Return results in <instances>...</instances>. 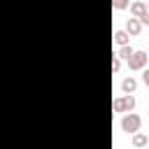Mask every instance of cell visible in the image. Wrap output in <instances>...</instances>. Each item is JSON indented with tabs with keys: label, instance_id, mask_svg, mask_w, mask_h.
<instances>
[{
	"label": "cell",
	"instance_id": "obj_1",
	"mask_svg": "<svg viewBox=\"0 0 149 149\" xmlns=\"http://www.w3.org/2000/svg\"><path fill=\"white\" fill-rule=\"evenodd\" d=\"M133 105H135V98H133V95H126V98H119V100H114V109H116V112L133 109Z\"/></svg>",
	"mask_w": 149,
	"mask_h": 149
},
{
	"label": "cell",
	"instance_id": "obj_2",
	"mask_svg": "<svg viewBox=\"0 0 149 149\" xmlns=\"http://www.w3.org/2000/svg\"><path fill=\"white\" fill-rule=\"evenodd\" d=\"M121 126H123L126 133H135V130L140 128V119H137L135 114H133V116H126V119L121 121Z\"/></svg>",
	"mask_w": 149,
	"mask_h": 149
},
{
	"label": "cell",
	"instance_id": "obj_3",
	"mask_svg": "<svg viewBox=\"0 0 149 149\" xmlns=\"http://www.w3.org/2000/svg\"><path fill=\"white\" fill-rule=\"evenodd\" d=\"M144 61H147V54L135 51V54L128 58V65H130V68H142V65H144Z\"/></svg>",
	"mask_w": 149,
	"mask_h": 149
},
{
	"label": "cell",
	"instance_id": "obj_4",
	"mask_svg": "<svg viewBox=\"0 0 149 149\" xmlns=\"http://www.w3.org/2000/svg\"><path fill=\"white\" fill-rule=\"evenodd\" d=\"M133 12H135V14H137V16H142V19H144V16H147V7H144V5H142V2H137V5H133Z\"/></svg>",
	"mask_w": 149,
	"mask_h": 149
},
{
	"label": "cell",
	"instance_id": "obj_5",
	"mask_svg": "<svg viewBox=\"0 0 149 149\" xmlns=\"http://www.w3.org/2000/svg\"><path fill=\"white\" fill-rule=\"evenodd\" d=\"M121 86H123V91H126V93H128V95H130V93H133V91H135V79H126V81H123V84H121Z\"/></svg>",
	"mask_w": 149,
	"mask_h": 149
},
{
	"label": "cell",
	"instance_id": "obj_6",
	"mask_svg": "<svg viewBox=\"0 0 149 149\" xmlns=\"http://www.w3.org/2000/svg\"><path fill=\"white\" fill-rule=\"evenodd\" d=\"M128 30H130V33H140V23H137L135 19H130V21H128Z\"/></svg>",
	"mask_w": 149,
	"mask_h": 149
},
{
	"label": "cell",
	"instance_id": "obj_7",
	"mask_svg": "<svg viewBox=\"0 0 149 149\" xmlns=\"http://www.w3.org/2000/svg\"><path fill=\"white\" fill-rule=\"evenodd\" d=\"M133 144H135V147H142V144H147V137H144V135H135V137H133Z\"/></svg>",
	"mask_w": 149,
	"mask_h": 149
},
{
	"label": "cell",
	"instance_id": "obj_8",
	"mask_svg": "<svg viewBox=\"0 0 149 149\" xmlns=\"http://www.w3.org/2000/svg\"><path fill=\"white\" fill-rule=\"evenodd\" d=\"M114 40H116L119 44H126V42H128V37H126V33H121V30H119V33L114 35Z\"/></svg>",
	"mask_w": 149,
	"mask_h": 149
},
{
	"label": "cell",
	"instance_id": "obj_9",
	"mask_svg": "<svg viewBox=\"0 0 149 149\" xmlns=\"http://www.w3.org/2000/svg\"><path fill=\"white\" fill-rule=\"evenodd\" d=\"M119 56H121V58H130V56H133V51H130V47H123V49L119 51Z\"/></svg>",
	"mask_w": 149,
	"mask_h": 149
},
{
	"label": "cell",
	"instance_id": "obj_10",
	"mask_svg": "<svg viewBox=\"0 0 149 149\" xmlns=\"http://www.w3.org/2000/svg\"><path fill=\"white\" fill-rule=\"evenodd\" d=\"M144 84H147V86H149V70H147V72H144Z\"/></svg>",
	"mask_w": 149,
	"mask_h": 149
}]
</instances>
